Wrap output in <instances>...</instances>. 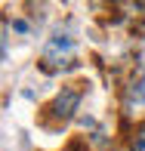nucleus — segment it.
<instances>
[{"mask_svg":"<svg viewBox=\"0 0 145 151\" xmlns=\"http://www.w3.org/2000/svg\"><path fill=\"white\" fill-rule=\"evenodd\" d=\"M40 68L46 74H62L77 68V40L68 31H56L53 37H46L43 50H40Z\"/></svg>","mask_w":145,"mask_h":151,"instance_id":"nucleus-1","label":"nucleus"},{"mask_svg":"<svg viewBox=\"0 0 145 151\" xmlns=\"http://www.w3.org/2000/svg\"><path fill=\"white\" fill-rule=\"evenodd\" d=\"M80 99H84V86H80V83H65L56 96H53V102L46 105V120H53V123H68L74 114H77Z\"/></svg>","mask_w":145,"mask_h":151,"instance_id":"nucleus-2","label":"nucleus"},{"mask_svg":"<svg viewBox=\"0 0 145 151\" xmlns=\"http://www.w3.org/2000/svg\"><path fill=\"white\" fill-rule=\"evenodd\" d=\"M120 108L127 117H139L145 111V86H142V71H136L130 77V83L123 86V99H120Z\"/></svg>","mask_w":145,"mask_h":151,"instance_id":"nucleus-3","label":"nucleus"},{"mask_svg":"<svg viewBox=\"0 0 145 151\" xmlns=\"http://www.w3.org/2000/svg\"><path fill=\"white\" fill-rule=\"evenodd\" d=\"M130 151H145V123L133 129V136H130Z\"/></svg>","mask_w":145,"mask_h":151,"instance_id":"nucleus-4","label":"nucleus"},{"mask_svg":"<svg viewBox=\"0 0 145 151\" xmlns=\"http://www.w3.org/2000/svg\"><path fill=\"white\" fill-rule=\"evenodd\" d=\"M12 28H16L19 34H28L31 28H28V22H22V19H12Z\"/></svg>","mask_w":145,"mask_h":151,"instance_id":"nucleus-5","label":"nucleus"},{"mask_svg":"<svg viewBox=\"0 0 145 151\" xmlns=\"http://www.w3.org/2000/svg\"><path fill=\"white\" fill-rule=\"evenodd\" d=\"M65 151H84V145H80V142H68Z\"/></svg>","mask_w":145,"mask_h":151,"instance_id":"nucleus-6","label":"nucleus"}]
</instances>
